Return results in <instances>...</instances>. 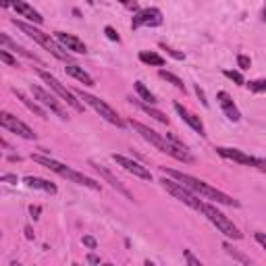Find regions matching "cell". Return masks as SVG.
Segmentation results:
<instances>
[{"label":"cell","instance_id":"cell-1","mask_svg":"<svg viewBox=\"0 0 266 266\" xmlns=\"http://www.w3.org/2000/svg\"><path fill=\"white\" fill-rule=\"evenodd\" d=\"M163 171H165V175L177 179L179 183H183V185L189 187L193 193H198V196H202V198H206V200H215L217 204H225V206H239L237 200H233L231 196H227L225 191H221V189H217V187L208 185V183L202 181V179H196V177H191V175H185V173H179V171H173V169H167V167H163Z\"/></svg>","mask_w":266,"mask_h":266},{"label":"cell","instance_id":"cell-2","mask_svg":"<svg viewBox=\"0 0 266 266\" xmlns=\"http://www.w3.org/2000/svg\"><path fill=\"white\" fill-rule=\"evenodd\" d=\"M129 125L146 139V141H150L158 152H165V154H169V156H173V158H177V161H181V163H191L193 158H191V154L187 152V148H181V146H177V144H173L171 139H167V137H163L161 133H156L154 129H150L148 125H144V123H139V121H129Z\"/></svg>","mask_w":266,"mask_h":266},{"label":"cell","instance_id":"cell-3","mask_svg":"<svg viewBox=\"0 0 266 266\" xmlns=\"http://www.w3.org/2000/svg\"><path fill=\"white\" fill-rule=\"evenodd\" d=\"M31 161H33V163H38V165H42V167H46V169H50L52 173H57L59 177H65V179H69V181H73V183H77V185L90 187V189H94V191H100V183H98V181H94V179L85 177L83 173L73 171L71 167H67V165H63V163L55 161V158L33 154V156H31Z\"/></svg>","mask_w":266,"mask_h":266},{"label":"cell","instance_id":"cell-4","mask_svg":"<svg viewBox=\"0 0 266 266\" xmlns=\"http://www.w3.org/2000/svg\"><path fill=\"white\" fill-rule=\"evenodd\" d=\"M13 25H17L25 36H29L33 42H38L40 46H44L48 52L55 59H59V61H65V63H71V55L67 50H63L55 40H52L48 33H44V31H40L38 27H33V25H27V23H23V21H17V19H13Z\"/></svg>","mask_w":266,"mask_h":266},{"label":"cell","instance_id":"cell-5","mask_svg":"<svg viewBox=\"0 0 266 266\" xmlns=\"http://www.w3.org/2000/svg\"><path fill=\"white\" fill-rule=\"evenodd\" d=\"M202 215L215 225L223 235H227V237H231V239H241L243 235H241V231L233 225V221H229L223 212L217 208V206H212V204H204L202 206Z\"/></svg>","mask_w":266,"mask_h":266},{"label":"cell","instance_id":"cell-6","mask_svg":"<svg viewBox=\"0 0 266 266\" xmlns=\"http://www.w3.org/2000/svg\"><path fill=\"white\" fill-rule=\"evenodd\" d=\"M161 185L173 196V198H177L179 202H183V204H187L189 208H193V210H198V212H202V206H204V202L189 189V187H185L183 183H179L177 179H167V177H163L161 179Z\"/></svg>","mask_w":266,"mask_h":266},{"label":"cell","instance_id":"cell-7","mask_svg":"<svg viewBox=\"0 0 266 266\" xmlns=\"http://www.w3.org/2000/svg\"><path fill=\"white\" fill-rule=\"evenodd\" d=\"M75 94H77L79 100H83L85 104H90L104 121H109L111 125H117V127H125V123H123V119L117 115V111L111 109V106L106 104L104 100H100V98H96V96H92V94H87V92H83V90H75Z\"/></svg>","mask_w":266,"mask_h":266},{"label":"cell","instance_id":"cell-8","mask_svg":"<svg viewBox=\"0 0 266 266\" xmlns=\"http://www.w3.org/2000/svg\"><path fill=\"white\" fill-rule=\"evenodd\" d=\"M219 156L227 158V161H233V163H239V165H245V167H252V169H258V171H266V161L264 158H256V156H250L237 148H225V146H217L215 148Z\"/></svg>","mask_w":266,"mask_h":266},{"label":"cell","instance_id":"cell-9","mask_svg":"<svg viewBox=\"0 0 266 266\" xmlns=\"http://www.w3.org/2000/svg\"><path fill=\"white\" fill-rule=\"evenodd\" d=\"M38 75L42 77V81L44 83H48V87H52V90H55L69 106H71V109L73 111H77V113H83V104L79 102V98H77V94L75 92H71V90H67L55 75H50V73H46V71H38Z\"/></svg>","mask_w":266,"mask_h":266},{"label":"cell","instance_id":"cell-10","mask_svg":"<svg viewBox=\"0 0 266 266\" xmlns=\"http://www.w3.org/2000/svg\"><path fill=\"white\" fill-rule=\"evenodd\" d=\"M163 11L156 9V7H148V9H141L133 15L131 19V29H139V27H158L163 25Z\"/></svg>","mask_w":266,"mask_h":266},{"label":"cell","instance_id":"cell-11","mask_svg":"<svg viewBox=\"0 0 266 266\" xmlns=\"http://www.w3.org/2000/svg\"><path fill=\"white\" fill-rule=\"evenodd\" d=\"M31 94H33V98L40 102V104H44L46 109H50V113H55L57 117H61V119H69V115H67V111L63 109V104L52 96V94H48L46 90H42L40 85H31Z\"/></svg>","mask_w":266,"mask_h":266},{"label":"cell","instance_id":"cell-12","mask_svg":"<svg viewBox=\"0 0 266 266\" xmlns=\"http://www.w3.org/2000/svg\"><path fill=\"white\" fill-rule=\"evenodd\" d=\"M0 123H3V127H5L7 131H11V133H15V135H19V137H23V139H36V137H38L29 125H25L23 121H19V119L13 117L11 113H3V115H0Z\"/></svg>","mask_w":266,"mask_h":266},{"label":"cell","instance_id":"cell-13","mask_svg":"<svg viewBox=\"0 0 266 266\" xmlns=\"http://www.w3.org/2000/svg\"><path fill=\"white\" fill-rule=\"evenodd\" d=\"M90 165L100 173V177H102L106 183H111V187H113V189H117L119 193H123V196H125L127 200H131V202L135 200V198H133V193H131V191H129V189H127V187H125V185H123V183H121V181H119V179H117L109 169H106L102 163H98V161H94V158H90Z\"/></svg>","mask_w":266,"mask_h":266},{"label":"cell","instance_id":"cell-14","mask_svg":"<svg viewBox=\"0 0 266 266\" xmlns=\"http://www.w3.org/2000/svg\"><path fill=\"white\" fill-rule=\"evenodd\" d=\"M113 161H115L119 167H123L127 173H131L133 177H139V179L152 181V173H150L146 167H141L139 163L131 161V158H127V156H123V154H113Z\"/></svg>","mask_w":266,"mask_h":266},{"label":"cell","instance_id":"cell-15","mask_svg":"<svg viewBox=\"0 0 266 266\" xmlns=\"http://www.w3.org/2000/svg\"><path fill=\"white\" fill-rule=\"evenodd\" d=\"M217 100H219L221 109H223V113H225V117H227L229 121H233V123H239V121H241V113H239V109L235 106L233 98H231L227 92H219V94H217Z\"/></svg>","mask_w":266,"mask_h":266},{"label":"cell","instance_id":"cell-16","mask_svg":"<svg viewBox=\"0 0 266 266\" xmlns=\"http://www.w3.org/2000/svg\"><path fill=\"white\" fill-rule=\"evenodd\" d=\"M55 36H57V40L61 42V46H65L67 50L77 52V55H85V52H87V46H85L77 36L65 33V31H55Z\"/></svg>","mask_w":266,"mask_h":266},{"label":"cell","instance_id":"cell-17","mask_svg":"<svg viewBox=\"0 0 266 266\" xmlns=\"http://www.w3.org/2000/svg\"><path fill=\"white\" fill-rule=\"evenodd\" d=\"M175 111L179 113V117H181V119H183V121H185V123H187V125H189V127H191V129H193L196 133H200L202 137L206 135V129H204V123L200 121V117H198V115H193V113H189V111L185 109V106H183L181 102H175Z\"/></svg>","mask_w":266,"mask_h":266},{"label":"cell","instance_id":"cell-18","mask_svg":"<svg viewBox=\"0 0 266 266\" xmlns=\"http://www.w3.org/2000/svg\"><path fill=\"white\" fill-rule=\"evenodd\" d=\"M23 183H25L29 189H40V191H46V193H50V196H55V193L59 191V187L52 183V181L42 179V177H33V175H27V177L23 179Z\"/></svg>","mask_w":266,"mask_h":266},{"label":"cell","instance_id":"cell-19","mask_svg":"<svg viewBox=\"0 0 266 266\" xmlns=\"http://www.w3.org/2000/svg\"><path fill=\"white\" fill-rule=\"evenodd\" d=\"M13 9L17 11V15H21V17H25V19H29V21H33V23H42L44 21V17L33 9V7H29L25 0H15L13 3Z\"/></svg>","mask_w":266,"mask_h":266},{"label":"cell","instance_id":"cell-20","mask_svg":"<svg viewBox=\"0 0 266 266\" xmlns=\"http://www.w3.org/2000/svg\"><path fill=\"white\" fill-rule=\"evenodd\" d=\"M65 71H67V75L75 77V79H77V81H81L83 85H96V83H94V79H92V75H90V73H85V71H83L79 65H75V63H67Z\"/></svg>","mask_w":266,"mask_h":266},{"label":"cell","instance_id":"cell-21","mask_svg":"<svg viewBox=\"0 0 266 266\" xmlns=\"http://www.w3.org/2000/svg\"><path fill=\"white\" fill-rule=\"evenodd\" d=\"M13 94H15V96H17L19 100H21V104H25L27 109H29L31 113H36V115H38L40 119H48V117H46V111L42 109V106H40V104H38L36 100H29V98H27V96H25V94H23L21 90H17V87H13Z\"/></svg>","mask_w":266,"mask_h":266},{"label":"cell","instance_id":"cell-22","mask_svg":"<svg viewBox=\"0 0 266 266\" xmlns=\"http://www.w3.org/2000/svg\"><path fill=\"white\" fill-rule=\"evenodd\" d=\"M0 40H3V46H5V48H13L15 52H19V55H23L25 59H31V61L40 63V59H38L36 55H31V52H27V50H25L23 46H19L17 42H13V40H11V38H9L7 33H0Z\"/></svg>","mask_w":266,"mask_h":266},{"label":"cell","instance_id":"cell-23","mask_svg":"<svg viewBox=\"0 0 266 266\" xmlns=\"http://www.w3.org/2000/svg\"><path fill=\"white\" fill-rule=\"evenodd\" d=\"M139 61L144 65H154V67H163L165 65V59L161 55H156V52H148V50L139 52Z\"/></svg>","mask_w":266,"mask_h":266},{"label":"cell","instance_id":"cell-24","mask_svg":"<svg viewBox=\"0 0 266 266\" xmlns=\"http://www.w3.org/2000/svg\"><path fill=\"white\" fill-rule=\"evenodd\" d=\"M137 106H139V109L144 111V113H148L150 117H154L158 123H163V125H169V117L165 115V113H161V111H156V109H150V106L148 104H141V102H135Z\"/></svg>","mask_w":266,"mask_h":266},{"label":"cell","instance_id":"cell-25","mask_svg":"<svg viewBox=\"0 0 266 266\" xmlns=\"http://www.w3.org/2000/svg\"><path fill=\"white\" fill-rule=\"evenodd\" d=\"M135 92L141 96V100H146V102H150V104H156L158 100H156V96L144 85V81H135Z\"/></svg>","mask_w":266,"mask_h":266},{"label":"cell","instance_id":"cell-26","mask_svg":"<svg viewBox=\"0 0 266 266\" xmlns=\"http://www.w3.org/2000/svg\"><path fill=\"white\" fill-rule=\"evenodd\" d=\"M158 75H161L163 79H167L169 83H173L177 90H183V92H185V83H183L175 73H171V71H167V69H161V73H158Z\"/></svg>","mask_w":266,"mask_h":266},{"label":"cell","instance_id":"cell-27","mask_svg":"<svg viewBox=\"0 0 266 266\" xmlns=\"http://www.w3.org/2000/svg\"><path fill=\"white\" fill-rule=\"evenodd\" d=\"M223 75H225V77H229L231 81H235L237 85H245V79H243V75H241L239 71H231V69H225V71H223Z\"/></svg>","mask_w":266,"mask_h":266},{"label":"cell","instance_id":"cell-28","mask_svg":"<svg viewBox=\"0 0 266 266\" xmlns=\"http://www.w3.org/2000/svg\"><path fill=\"white\" fill-rule=\"evenodd\" d=\"M245 85H247L250 92H254V94L266 92V79H254V81H250V83H245Z\"/></svg>","mask_w":266,"mask_h":266},{"label":"cell","instance_id":"cell-29","mask_svg":"<svg viewBox=\"0 0 266 266\" xmlns=\"http://www.w3.org/2000/svg\"><path fill=\"white\" fill-rule=\"evenodd\" d=\"M223 247H225V250H227V254H229V256H233L235 260H239V262H243V264H247V262H250V258H247V256H243V254H239V252H235V250H233V247H231L229 243H225Z\"/></svg>","mask_w":266,"mask_h":266},{"label":"cell","instance_id":"cell-30","mask_svg":"<svg viewBox=\"0 0 266 266\" xmlns=\"http://www.w3.org/2000/svg\"><path fill=\"white\" fill-rule=\"evenodd\" d=\"M104 33H106V38H109L111 42H121V36L117 33V29H115L113 25H106V27H104Z\"/></svg>","mask_w":266,"mask_h":266},{"label":"cell","instance_id":"cell-31","mask_svg":"<svg viewBox=\"0 0 266 266\" xmlns=\"http://www.w3.org/2000/svg\"><path fill=\"white\" fill-rule=\"evenodd\" d=\"M0 59H3L7 65H11V67H19V65H17V59H13V57L9 55L7 48H0Z\"/></svg>","mask_w":266,"mask_h":266},{"label":"cell","instance_id":"cell-32","mask_svg":"<svg viewBox=\"0 0 266 266\" xmlns=\"http://www.w3.org/2000/svg\"><path fill=\"white\" fill-rule=\"evenodd\" d=\"M237 67H239L241 71L250 69V67H252V61H250V57H245V55H239V57H237Z\"/></svg>","mask_w":266,"mask_h":266},{"label":"cell","instance_id":"cell-33","mask_svg":"<svg viewBox=\"0 0 266 266\" xmlns=\"http://www.w3.org/2000/svg\"><path fill=\"white\" fill-rule=\"evenodd\" d=\"M163 50H167V55H171L175 61H183V59H185L183 52H177V50H173V48H169V46H165V44H163Z\"/></svg>","mask_w":266,"mask_h":266},{"label":"cell","instance_id":"cell-34","mask_svg":"<svg viewBox=\"0 0 266 266\" xmlns=\"http://www.w3.org/2000/svg\"><path fill=\"white\" fill-rule=\"evenodd\" d=\"M0 181H3V183H11V185H17L19 183L17 175H11V173H5L3 177H0Z\"/></svg>","mask_w":266,"mask_h":266},{"label":"cell","instance_id":"cell-35","mask_svg":"<svg viewBox=\"0 0 266 266\" xmlns=\"http://www.w3.org/2000/svg\"><path fill=\"white\" fill-rule=\"evenodd\" d=\"M83 245H87L90 250H96L98 247V241L94 237H90V235H83Z\"/></svg>","mask_w":266,"mask_h":266},{"label":"cell","instance_id":"cell-36","mask_svg":"<svg viewBox=\"0 0 266 266\" xmlns=\"http://www.w3.org/2000/svg\"><path fill=\"white\" fill-rule=\"evenodd\" d=\"M185 260H187V262H189V264H193V266H202V262H200V260H198V258H193V254H191V252H189V250H187V252H185Z\"/></svg>","mask_w":266,"mask_h":266},{"label":"cell","instance_id":"cell-37","mask_svg":"<svg viewBox=\"0 0 266 266\" xmlns=\"http://www.w3.org/2000/svg\"><path fill=\"white\" fill-rule=\"evenodd\" d=\"M119 3L123 7H127V9H131V11H137V3H135V0H119Z\"/></svg>","mask_w":266,"mask_h":266},{"label":"cell","instance_id":"cell-38","mask_svg":"<svg viewBox=\"0 0 266 266\" xmlns=\"http://www.w3.org/2000/svg\"><path fill=\"white\" fill-rule=\"evenodd\" d=\"M196 94H198V98L202 100V104H204L206 109H208V100H206V96H204V90H202L200 85H196Z\"/></svg>","mask_w":266,"mask_h":266},{"label":"cell","instance_id":"cell-39","mask_svg":"<svg viewBox=\"0 0 266 266\" xmlns=\"http://www.w3.org/2000/svg\"><path fill=\"white\" fill-rule=\"evenodd\" d=\"M254 237H256V241H258V243H260L264 250H266V235H264V233H256Z\"/></svg>","mask_w":266,"mask_h":266},{"label":"cell","instance_id":"cell-40","mask_svg":"<svg viewBox=\"0 0 266 266\" xmlns=\"http://www.w3.org/2000/svg\"><path fill=\"white\" fill-rule=\"evenodd\" d=\"M29 212H31V217L38 221V219H40V212H42V208H40V206H31V208H29Z\"/></svg>","mask_w":266,"mask_h":266},{"label":"cell","instance_id":"cell-41","mask_svg":"<svg viewBox=\"0 0 266 266\" xmlns=\"http://www.w3.org/2000/svg\"><path fill=\"white\" fill-rule=\"evenodd\" d=\"M87 262H92V264H100V258H98V256H94V254H90V256H87Z\"/></svg>","mask_w":266,"mask_h":266},{"label":"cell","instance_id":"cell-42","mask_svg":"<svg viewBox=\"0 0 266 266\" xmlns=\"http://www.w3.org/2000/svg\"><path fill=\"white\" fill-rule=\"evenodd\" d=\"M25 237H27V239H33V231H31V227H25Z\"/></svg>","mask_w":266,"mask_h":266},{"label":"cell","instance_id":"cell-43","mask_svg":"<svg viewBox=\"0 0 266 266\" xmlns=\"http://www.w3.org/2000/svg\"><path fill=\"white\" fill-rule=\"evenodd\" d=\"M13 3H15V0H3V7L9 9V7H13Z\"/></svg>","mask_w":266,"mask_h":266},{"label":"cell","instance_id":"cell-44","mask_svg":"<svg viewBox=\"0 0 266 266\" xmlns=\"http://www.w3.org/2000/svg\"><path fill=\"white\" fill-rule=\"evenodd\" d=\"M262 19L266 21V7H264V11H262Z\"/></svg>","mask_w":266,"mask_h":266},{"label":"cell","instance_id":"cell-45","mask_svg":"<svg viewBox=\"0 0 266 266\" xmlns=\"http://www.w3.org/2000/svg\"><path fill=\"white\" fill-rule=\"evenodd\" d=\"M87 3H90V5H94V0H87Z\"/></svg>","mask_w":266,"mask_h":266}]
</instances>
